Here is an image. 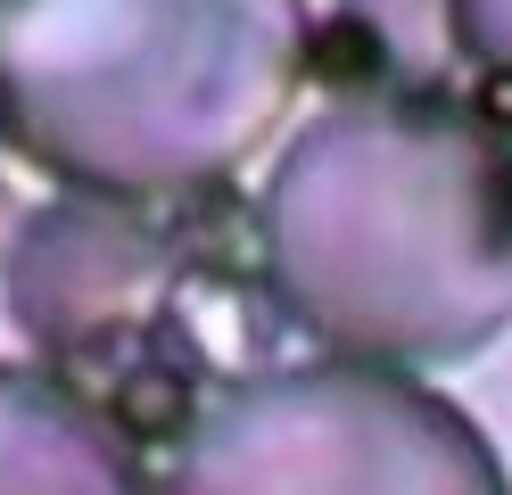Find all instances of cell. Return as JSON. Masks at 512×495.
I'll use <instances>...</instances> for the list:
<instances>
[{
    "label": "cell",
    "instance_id": "1",
    "mask_svg": "<svg viewBox=\"0 0 512 495\" xmlns=\"http://www.w3.org/2000/svg\"><path fill=\"white\" fill-rule=\"evenodd\" d=\"M248 231L273 314L323 355L438 372L512 330V141L463 91H323Z\"/></svg>",
    "mask_w": 512,
    "mask_h": 495
},
{
    "label": "cell",
    "instance_id": "2",
    "mask_svg": "<svg viewBox=\"0 0 512 495\" xmlns=\"http://www.w3.org/2000/svg\"><path fill=\"white\" fill-rule=\"evenodd\" d=\"M306 0H0V141L58 190L199 207L298 116Z\"/></svg>",
    "mask_w": 512,
    "mask_h": 495
},
{
    "label": "cell",
    "instance_id": "3",
    "mask_svg": "<svg viewBox=\"0 0 512 495\" xmlns=\"http://www.w3.org/2000/svg\"><path fill=\"white\" fill-rule=\"evenodd\" d=\"M157 495H512L455 396L356 355L256 363L149 446Z\"/></svg>",
    "mask_w": 512,
    "mask_h": 495
},
{
    "label": "cell",
    "instance_id": "4",
    "mask_svg": "<svg viewBox=\"0 0 512 495\" xmlns=\"http://www.w3.org/2000/svg\"><path fill=\"white\" fill-rule=\"evenodd\" d=\"M0 306L25 330L50 372L83 380L124 413V388H166L174 421L199 405L223 372H207V273L190 264L166 207L58 190L25 207L9 256H0Z\"/></svg>",
    "mask_w": 512,
    "mask_h": 495
},
{
    "label": "cell",
    "instance_id": "5",
    "mask_svg": "<svg viewBox=\"0 0 512 495\" xmlns=\"http://www.w3.org/2000/svg\"><path fill=\"white\" fill-rule=\"evenodd\" d=\"M0 495H157V462L83 380L0 363Z\"/></svg>",
    "mask_w": 512,
    "mask_h": 495
},
{
    "label": "cell",
    "instance_id": "6",
    "mask_svg": "<svg viewBox=\"0 0 512 495\" xmlns=\"http://www.w3.org/2000/svg\"><path fill=\"white\" fill-rule=\"evenodd\" d=\"M463 66L455 0H339L314 25V75L331 91H455Z\"/></svg>",
    "mask_w": 512,
    "mask_h": 495
},
{
    "label": "cell",
    "instance_id": "7",
    "mask_svg": "<svg viewBox=\"0 0 512 495\" xmlns=\"http://www.w3.org/2000/svg\"><path fill=\"white\" fill-rule=\"evenodd\" d=\"M455 25H463V58L479 75L512 83V0H455Z\"/></svg>",
    "mask_w": 512,
    "mask_h": 495
},
{
    "label": "cell",
    "instance_id": "8",
    "mask_svg": "<svg viewBox=\"0 0 512 495\" xmlns=\"http://www.w3.org/2000/svg\"><path fill=\"white\" fill-rule=\"evenodd\" d=\"M17 223H25V207H17V190L0 182V256H9V240H17Z\"/></svg>",
    "mask_w": 512,
    "mask_h": 495
}]
</instances>
